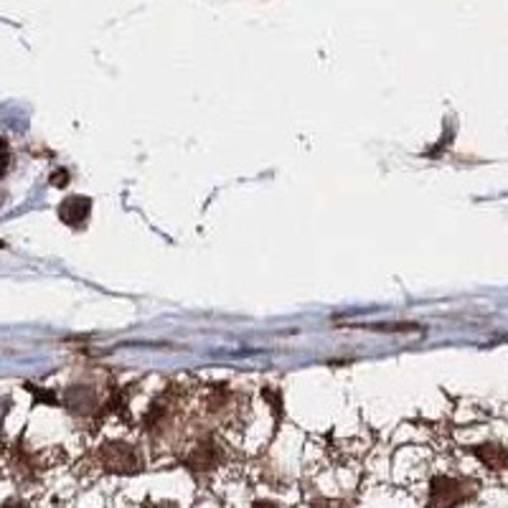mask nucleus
Instances as JSON below:
<instances>
[{
	"label": "nucleus",
	"instance_id": "1",
	"mask_svg": "<svg viewBox=\"0 0 508 508\" xmlns=\"http://www.w3.org/2000/svg\"><path fill=\"white\" fill-rule=\"evenodd\" d=\"M470 496H473V489L468 483L440 475L432 481L430 508H458L460 504H466Z\"/></svg>",
	"mask_w": 508,
	"mask_h": 508
},
{
	"label": "nucleus",
	"instance_id": "7",
	"mask_svg": "<svg viewBox=\"0 0 508 508\" xmlns=\"http://www.w3.org/2000/svg\"><path fill=\"white\" fill-rule=\"evenodd\" d=\"M3 508H26V506H23L20 501H8V504H5V506H3Z\"/></svg>",
	"mask_w": 508,
	"mask_h": 508
},
{
	"label": "nucleus",
	"instance_id": "6",
	"mask_svg": "<svg viewBox=\"0 0 508 508\" xmlns=\"http://www.w3.org/2000/svg\"><path fill=\"white\" fill-rule=\"evenodd\" d=\"M252 508H280L277 504H273V501H257Z\"/></svg>",
	"mask_w": 508,
	"mask_h": 508
},
{
	"label": "nucleus",
	"instance_id": "3",
	"mask_svg": "<svg viewBox=\"0 0 508 508\" xmlns=\"http://www.w3.org/2000/svg\"><path fill=\"white\" fill-rule=\"evenodd\" d=\"M219 460H221V450L216 448L214 443H201V445L191 452V458L186 460V466L196 470V473H206V470L216 468Z\"/></svg>",
	"mask_w": 508,
	"mask_h": 508
},
{
	"label": "nucleus",
	"instance_id": "5",
	"mask_svg": "<svg viewBox=\"0 0 508 508\" xmlns=\"http://www.w3.org/2000/svg\"><path fill=\"white\" fill-rule=\"evenodd\" d=\"M475 455L489 466L490 470H501L506 468L508 463V452L498 445H483V448H475Z\"/></svg>",
	"mask_w": 508,
	"mask_h": 508
},
{
	"label": "nucleus",
	"instance_id": "4",
	"mask_svg": "<svg viewBox=\"0 0 508 508\" xmlns=\"http://www.w3.org/2000/svg\"><path fill=\"white\" fill-rule=\"evenodd\" d=\"M89 201L87 198H81V196H77V198H69V201H64L59 209L61 219L66 221V224H72V227H79L87 216H89Z\"/></svg>",
	"mask_w": 508,
	"mask_h": 508
},
{
	"label": "nucleus",
	"instance_id": "2",
	"mask_svg": "<svg viewBox=\"0 0 508 508\" xmlns=\"http://www.w3.org/2000/svg\"><path fill=\"white\" fill-rule=\"evenodd\" d=\"M102 466L110 473H135L140 468V460H137L135 450L130 445L112 443V445H104V450H102Z\"/></svg>",
	"mask_w": 508,
	"mask_h": 508
}]
</instances>
